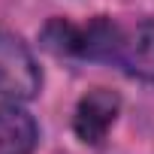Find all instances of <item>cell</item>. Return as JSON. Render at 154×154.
Listing matches in <instances>:
<instances>
[{
  "label": "cell",
  "instance_id": "cell-1",
  "mask_svg": "<svg viewBox=\"0 0 154 154\" xmlns=\"http://www.w3.org/2000/svg\"><path fill=\"white\" fill-rule=\"evenodd\" d=\"M39 88L42 75L30 48L12 33H0V97L27 103L39 94Z\"/></svg>",
  "mask_w": 154,
  "mask_h": 154
},
{
  "label": "cell",
  "instance_id": "cell-2",
  "mask_svg": "<svg viewBox=\"0 0 154 154\" xmlns=\"http://www.w3.org/2000/svg\"><path fill=\"white\" fill-rule=\"evenodd\" d=\"M118 112H121V97L109 88H94L75 106L72 130L85 145H100L106 139V133L112 130Z\"/></svg>",
  "mask_w": 154,
  "mask_h": 154
},
{
  "label": "cell",
  "instance_id": "cell-3",
  "mask_svg": "<svg viewBox=\"0 0 154 154\" xmlns=\"http://www.w3.org/2000/svg\"><path fill=\"white\" fill-rule=\"evenodd\" d=\"M39 142V127L30 112L18 103L0 106V154H33Z\"/></svg>",
  "mask_w": 154,
  "mask_h": 154
},
{
  "label": "cell",
  "instance_id": "cell-4",
  "mask_svg": "<svg viewBox=\"0 0 154 154\" xmlns=\"http://www.w3.org/2000/svg\"><path fill=\"white\" fill-rule=\"evenodd\" d=\"M121 45H124V30L106 15H97L94 21L79 27V57L118 60L121 57Z\"/></svg>",
  "mask_w": 154,
  "mask_h": 154
},
{
  "label": "cell",
  "instance_id": "cell-5",
  "mask_svg": "<svg viewBox=\"0 0 154 154\" xmlns=\"http://www.w3.org/2000/svg\"><path fill=\"white\" fill-rule=\"evenodd\" d=\"M118 63L145 82H154V21H139L130 33H124Z\"/></svg>",
  "mask_w": 154,
  "mask_h": 154
},
{
  "label": "cell",
  "instance_id": "cell-6",
  "mask_svg": "<svg viewBox=\"0 0 154 154\" xmlns=\"http://www.w3.org/2000/svg\"><path fill=\"white\" fill-rule=\"evenodd\" d=\"M42 45L54 54H66V57H79V27L69 24L66 18H51L42 27Z\"/></svg>",
  "mask_w": 154,
  "mask_h": 154
}]
</instances>
